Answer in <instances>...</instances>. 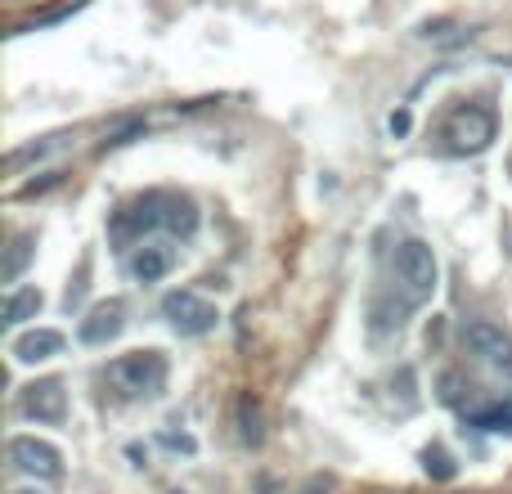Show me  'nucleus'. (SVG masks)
<instances>
[{"mask_svg":"<svg viewBox=\"0 0 512 494\" xmlns=\"http://www.w3.org/2000/svg\"><path fill=\"white\" fill-rule=\"evenodd\" d=\"M108 382L126 396H158L167 387V355L162 351H131L108 364Z\"/></svg>","mask_w":512,"mask_h":494,"instance_id":"f257e3e1","label":"nucleus"},{"mask_svg":"<svg viewBox=\"0 0 512 494\" xmlns=\"http://www.w3.org/2000/svg\"><path fill=\"white\" fill-rule=\"evenodd\" d=\"M396 274L409 288V297H432L436 279H441V265H436V252L423 239H405L396 247Z\"/></svg>","mask_w":512,"mask_h":494,"instance_id":"f03ea898","label":"nucleus"},{"mask_svg":"<svg viewBox=\"0 0 512 494\" xmlns=\"http://www.w3.org/2000/svg\"><path fill=\"white\" fill-rule=\"evenodd\" d=\"M162 319L185 337H203V333H212L221 315H216V306L203 301L198 292H167V297H162Z\"/></svg>","mask_w":512,"mask_h":494,"instance_id":"7ed1b4c3","label":"nucleus"},{"mask_svg":"<svg viewBox=\"0 0 512 494\" xmlns=\"http://www.w3.org/2000/svg\"><path fill=\"white\" fill-rule=\"evenodd\" d=\"M9 463H14L23 477L36 481H59L63 477V454L50 441H36V436H14L9 441Z\"/></svg>","mask_w":512,"mask_h":494,"instance_id":"20e7f679","label":"nucleus"},{"mask_svg":"<svg viewBox=\"0 0 512 494\" xmlns=\"http://www.w3.org/2000/svg\"><path fill=\"white\" fill-rule=\"evenodd\" d=\"M463 337H468V346H472L477 360H486L490 369L512 373V337L499 324H490V319H472V324L463 328Z\"/></svg>","mask_w":512,"mask_h":494,"instance_id":"39448f33","label":"nucleus"},{"mask_svg":"<svg viewBox=\"0 0 512 494\" xmlns=\"http://www.w3.org/2000/svg\"><path fill=\"white\" fill-rule=\"evenodd\" d=\"M445 135L454 140V149L463 153H481L490 140H495V113L490 108H459L445 126Z\"/></svg>","mask_w":512,"mask_h":494,"instance_id":"423d86ee","label":"nucleus"},{"mask_svg":"<svg viewBox=\"0 0 512 494\" xmlns=\"http://www.w3.org/2000/svg\"><path fill=\"white\" fill-rule=\"evenodd\" d=\"M23 414L36 418V423H63L68 418V391H63V382H54V378L32 382L23 391Z\"/></svg>","mask_w":512,"mask_h":494,"instance_id":"0eeeda50","label":"nucleus"},{"mask_svg":"<svg viewBox=\"0 0 512 494\" xmlns=\"http://www.w3.org/2000/svg\"><path fill=\"white\" fill-rule=\"evenodd\" d=\"M126 328V306L122 301H99L86 319H81V342L86 346H108Z\"/></svg>","mask_w":512,"mask_h":494,"instance_id":"6e6552de","label":"nucleus"},{"mask_svg":"<svg viewBox=\"0 0 512 494\" xmlns=\"http://www.w3.org/2000/svg\"><path fill=\"white\" fill-rule=\"evenodd\" d=\"M9 355H14L18 364L54 360V355H63V333H54V328H32V333H18L14 342H9Z\"/></svg>","mask_w":512,"mask_h":494,"instance_id":"1a4fd4ad","label":"nucleus"},{"mask_svg":"<svg viewBox=\"0 0 512 494\" xmlns=\"http://www.w3.org/2000/svg\"><path fill=\"white\" fill-rule=\"evenodd\" d=\"M171 265H176V252H171L167 243H140L131 252V274L140 283H158L171 274Z\"/></svg>","mask_w":512,"mask_h":494,"instance_id":"9d476101","label":"nucleus"},{"mask_svg":"<svg viewBox=\"0 0 512 494\" xmlns=\"http://www.w3.org/2000/svg\"><path fill=\"white\" fill-rule=\"evenodd\" d=\"M158 230L189 239V234L198 230V212H194V203H189V198H171V194H162V203H158Z\"/></svg>","mask_w":512,"mask_h":494,"instance_id":"9b49d317","label":"nucleus"},{"mask_svg":"<svg viewBox=\"0 0 512 494\" xmlns=\"http://www.w3.org/2000/svg\"><path fill=\"white\" fill-rule=\"evenodd\" d=\"M45 306L41 288H14L5 297V324H23V319H36V310Z\"/></svg>","mask_w":512,"mask_h":494,"instance_id":"f8f14e48","label":"nucleus"},{"mask_svg":"<svg viewBox=\"0 0 512 494\" xmlns=\"http://www.w3.org/2000/svg\"><path fill=\"white\" fill-rule=\"evenodd\" d=\"M27 261H32V239H27V234H18V239L9 243V252H5V265H0V279L14 283L18 274L27 270Z\"/></svg>","mask_w":512,"mask_h":494,"instance_id":"ddd939ff","label":"nucleus"},{"mask_svg":"<svg viewBox=\"0 0 512 494\" xmlns=\"http://www.w3.org/2000/svg\"><path fill=\"white\" fill-rule=\"evenodd\" d=\"M468 423H472V427H486V432H508V436H512V409H504V405L472 409Z\"/></svg>","mask_w":512,"mask_h":494,"instance_id":"4468645a","label":"nucleus"},{"mask_svg":"<svg viewBox=\"0 0 512 494\" xmlns=\"http://www.w3.org/2000/svg\"><path fill=\"white\" fill-rule=\"evenodd\" d=\"M239 418H243V441L261 445V414H256L252 400H239Z\"/></svg>","mask_w":512,"mask_h":494,"instance_id":"2eb2a0df","label":"nucleus"},{"mask_svg":"<svg viewBox=\"0 0 512 494\" xmlns=\"http://www.w3.org/2000/svg\"><path fill=\"white\" fill-rule=\"evenodd\" d=\"M423 463H427V472H432V477H441V481L454 477V463H450V454H445V450H427Z\"/></svg>","mask_w":512,"mask_h":494,"instance_id":"dca6fc26","label":"nucleus"},{"mask_svg":"<svg viewBox=\"0 0 512 494\" xmlns=\"http://www.w3.org/2000/svg\"><path fill=\"white\" fill-rule=\"evenodd\" d=\"M14 494H36V490H14Z\"/></svg>","mask_w":512,"mask_h":494,"instance_id":"f3484780","label":"nucleus"}]
</instances>
